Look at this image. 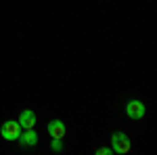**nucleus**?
<instances>
[{"label": "nucleus", "instance_id": "obj_1", "mask_svg": "<svg viewBox=\"0 0 157 155\" xmlns=\"http://www.w3.org/2000/svg\"><path fill=\"white\" fill-rule=\"evenodd\" d=\"M132 149V143H130V138H128V134H124V132H113L111 134V151L113 153H128Z\"/></svg>", "mask_w": 157, "mask_h": 155}, {"label": "nucleus", "instance_id": "obj_6", "mask_svg": "<svg viewBox=\"0 0 157 155\" xmlns=\"http://www.w3.org/2000/svg\"><path fill=\"white\" fill-rule=\"evenodd\" d=\"M19 145L21 147H36L38 145V132L34 130V128H29V130H23L21 134H19Z\"/></svg>", "mask_w": 157, "mask_h": 155}, {"label": "nucleus", "instance_id": "obj_5", "mask_svg": "<svg viewBox=\"0 0 157 155\" xmlns=\"http://www.w3.org/2000/svg\"><path fill=\"white\" fill-rule=\"evenodd\" d=\"M19 126H21V130H29V128H34L36 126V122H38V118H36V113L32 111V109H23L21 113H19Z\"/></svg>", "mask_w": 157, "mask_h": 155}, {"label": "nucleus", "instance_id": "obj_3", "mask_svg": "<svg viewBox=\"0 0 157 155\" xmlns=\"http://www.w3.org/2000/svg\"><path fill=\"white\" fill-rule=\"evenodd\" d=\"M19 134H21V126H19L17 119H9V122H4L2 128H0V136H2L4 141H17Z\"/></svg>", "mask_w": 157, "mask_h": 155}, {"label": "nucleus", "instance_id": "obj_8", "mask_svg": "<svg viewBox=\"0 0 157 155\" xmlns=\"http://www.w3.org/2000/svg\"><path fill=\"white\" fill-rule=\"evenodd\" d=\"M97 155H111V147H98Z\"/></svg>", "mask_w": 157, "mask_h": 155}, {"label": "nucleus", "instance_id": "obj_7", "mask_svg": "<svg viewBox=\"0 0 157 155\" xmlns=\"http://www.w3.org/2000/svg\"><path fill=\"white\" fill-rule=\"evenodd\" d=\"M50 149H52L55 153H61V151H63V138H52V143H50Z\"/></svg>", "mask_w": 157, "mask_h": 155}, {"label": "nucleus", "instance_id": "obj_4", "mask_svg": "<svg viewBox=\"0 0 157 155\" xmlns=\"http://www.w3.org/2000/svg\"><path fill=\"white\" fill-rule=\"evenodd\" d=\"M46 132L50 138H65L67 136V126L63 119H50L46 124Z\"/></svg>", "mask_w": 157, "mask_h": 155}, {"label": "nucleus", "instance_id": "obj_2", "mask_svg": "<svg viewBox=\"0 0 157 155\" xmlns=\"http://www.w3.org/2000/svg\"><path fill=\"white\" fill-rule=\"evenodd\" d=\"M124 107H126V115L130 119H134V122H140V119L145 118L147 107H145V103H143L140 99H130Z\"/></svg>", "mask_w": 157, "mask_h": 155}]
</instances>
